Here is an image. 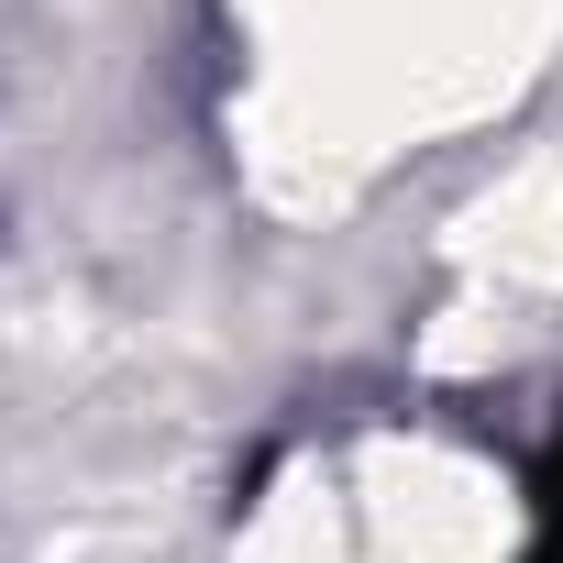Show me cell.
Here are the masks:
<instances>
[{"instance_id": "6da1fadb", "label": "cell", "mask_w": 563, "mask_h": 563, "mask_svg": "<svg viewBox=\"0 0 563 563\" xmlns=\"http://www.w3.org/2000/svg\"><path fill=\"white\" fill-rule=\"evenodd\" d=\"M530 563H563V431L541 453V530H530Z\"/></svg>"}]
</instances>
